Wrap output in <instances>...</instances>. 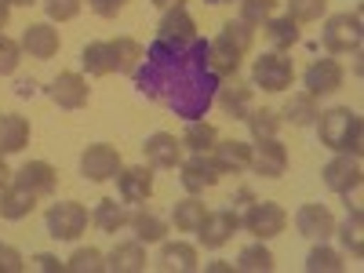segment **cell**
Masks as SVG:
<instances>
[{
    "instance_id": "6da1fadb",
    "label": "cell",
    "mask_w": 364,
    "mask_h": 273,
    "mask_svg": "<svg viewBox=\"0 0 364 273\" xmlns=\"http://www.w3.org/2000/svg\"><path fill=\"white\" fill-rule=\"evenodd\" d=\"M132 77L149 102L171 109L182 120H200L215 106L219 77L208 66V41L200 37H193L190 44L157 37L142 51Z\"/></svg>"
},
{
    "instance_id": "7a4b0ae2",
    "label": "cell",
    "mask_w": 364,
    "mask_h": 273,
    "mask_svg": "<svg viewBox=\"0 0 364 273\" xmlns=\"http://www.w3.org/2000/svg\"><path fill=\"white\" fill-rule=\"evenodd\" d=\"M317 135L321 142L331 149V154H350V157H360V142H364V124L360 117L350 109V106H331L324 113H317Z\"/></svg>"
},
{
    "instance_id": "3957f363",
    "label": "cell",
    "mask_w": 364,
    "mask_h": 273,
    "mask_svg": "<svg viewBox=\"0 0 364 273\" xmlns=\"http://www.w3.org/2000/svg\"><path fill=\"white\" fill-rule=\"evenodd\" d=\"M291 80H295V66H291V58L284 51H262L255 58V66H252V84L255 87L277 95V91L291 87Z\"/></svg>"
},
{
    "instance_id": "277c9868",
    "label": "cell",
    "mask_w": 364,
    "mask_h": 273,
    "mask_svg": "<svg viewBox=\"0 0 364 273\" xmlns=\"http://www.w3.org/2000/svg\"><path fill=\"white\" fill-rule=\"evenodd\" d=\"M360 15L353 11H343V15H331L328 22H324V29H321V41H324V48L331 51V55H357L360 51Z\"/></svg>"
},
{
    "instance_id": "5b68a950",
    "label": "cell",
    "mask_w": 364,
    "mask_h": 273,
    "mask_svg": "<svg viewBox=\"0 0 364 273\" xmlns=\"http://www.w3.org/2000/svg\"><path fill=\"white\" fill-rule=\"evenodd\" d=\"M44 223H48V237H55V240H77L87 230L91 215H87V208L77 204V200H58V204L48 208Z\"/></svg>"
},
{
    "instance_id": "8992f818",
    "label": "cell",
    "mask_w": 364,
    "mask_h": 273,
    "mask_svg": "<svg viewBox=\"0 0 364 273\" xmlns=\"http://www.w3.org/2000/svg\"><path fill=\"white\" fill-rule=\"evenodd\" d=\"M240 226H245L248 233H255L259 240H269V237L284 233V226H288V211H284L281 204H273V200H255V204L245 211Z\"/></svg>"
},
{
    "instance_id": "52a82bcc",
    "label": "cell",
    "mask_w": 364,
    "mask_h": 273,
    "mask_svg": "<svg viewBox=\"0 0 364 273\" xmlns=\"http://www.w3.org/2000/svg\"><path fill=\"white\" fill-rule=\"evenodd\" d=\"M120 168H124L120 164V154H117V146H109V142H95V146H87L80 154V175L91 178V182L117 178Z\"/></svg>"
},
{
    "instance_id": "ba28073f",
    "label": "cell",
    "mask_w": 364,
    "mask_h": 273,
    "mask_svg": "<svg viewBox=\"0 0 364 273\" xmlns=\"http://www.w3.org/2000/svg\"><path fill=\"white\" fill-rule=\"evenodd\" d=\"M178 171H182L178 182H182V190H186V193H204L208 186H215L219 175H223V168L215 164L211 154H193L190 161L178 164Z\"/></svg>"
},
{
    "instance_id": "9c48e42d",
    "label": "cell",
    "mask_w": 364,
    "mask_h": 273,
    "mask_svg": "<svg viewBox=\"0 0 364 273\" xmlns=\"http://www.w3.org/2000/svg\"><path fill=\"white\" fill-rule=\"evenodd\" d=\"M321 175H324V186L331 193H339V197H350L353 190H360V164L350 154H336L324 164Z\"/></svg>"
},
{
    "instance_id": "30bf717a",
    "label": "cell",
    "mask_w": 364,
    "mask_h": 273,
    "mask_svg": "<svg viewBox=\"0 0 364 273\" xmlns=\"http://www.w3.org/2000/svg\"><path fill=\"white\" fill-rule=\"evenodd\" d=\"M237 226H240V215L237 211H208L204 215V223L197 226V237H200V245L204 248H223V245H230L233 240V233H237Z\"/></svg>"
},
{
    "instance_id": "8fae6325",
    "label": "cell",
    "mask_w": 364,
    "mask_h": 273,
    "mask_svg": "<svg viewBox=\"0 0 364 273\" xmlns=\"http://www.w3.org/2000/svg\"><path fill=\"white\" fill-rule=\"evenodd\" d=\"M215 106L226 109L233 120H245L255 106H252V84H245L237 73L233 77H223L219 80V91H215Z\"/></svg>"
},
{
    "instance_id": "7c38bea8",
    "label": "cell",
    "mask_w": 364,
    "mask_h": 273,
    "mask_svg": "<svg viewBox=\"0 0 364 273\" xmlns=\"http://www.w3.org/2000/svg\"><path fill=\"white\" fill-rule=\"evenodd\" d=\"M48 99L58 109H84L87 106V80L80 73H58L48 84Z\"/></svg>"
},
{
    "instance_id": "4fadbf2b",
    "label": "cell",
    "mask_w": 364,
    "mask_h": 273,
    "mask_svg": "<svg viewBox=\"0 0 364 273\" xmlns=\"http://www.w3.org/2000/svg\"><path fill=\"white\" fill-rule=\"evenodd\" d=\"M346 80V70L336 63V58H317L310 63V70L302 73V84H306L310 95H331V91H339Z\"/></svg>"
},
{
    "instance_id": "5bb4252c",
    "label": "cell",
    "mask_w": 364,
    "mask_h": 273,
    "mask_svg": "<svg viewBox=\"0 0 364 273\" xmlns=\"http://www.w3.org/2000/svg\"><path fill=\"white\" fill-rule=\"evenodd\" d=\"M248 168L262 178H281L284 168H288V149L277 139H262V142L252 146V164Z\"/></svg>"
},
{
    "instance_id": "9a60e30c",
    "label": "cell",
    "mask_w": 364,
    "mask_h": 273,
    "mask_svg": "<svg viewBox=\"0 0 364 273\" xmlns=\"http://www.w3.org/2000/svg\"><path fill=\"white\" fill-rule=\"evenodd\" d=\"M117 190H120V200L124 204H142L154 193V171L146 164H135V168H120L117 171Z\"/></svg>"
},
{
    "instance_id": "2e32d148",
    "label": "cell",
    "mask_w": 364,
    "mask_h": 273,
    "mask_svg": "<svg viewBox=\"0 0 364 273\" xmlns=\"http://www.w3.org/2000/svg\"><path fill=\"white\" fill-rule=\"evenodd\" d=\"M295 230L310 240H328L336 233V215H331L324 204H302L295 211Z\"/></svg>"
},
{
    "instance_id": "e0dca14e",
    "label": "cell",
    "mask_w": 364,
    "mask_h": 273,
    "mask_svg": "<svg viewBox=\"0 0 364 273\" xmlns=\"http://www.w3.org/2000/svg\"><path fill=\"white\" fill-rule=\"evenodd\" d=\"M58 29L55 26H48V22H33V26H26L22 29V41H18V48L29 55V58H55L58 55Z\"/></svg>"
},
{
    "instance_id": "ac0fdd59",
    "label": "cell",
    "mask_w": 364,
    "mask_h": 273,
    "mask_svg": "<svg viewBox=\"0 0 364 273\" xmlns=\"http://www.w3.org/2000/svg\"><path fill=\"white\" fill-rule=\"evenodd\" d=\"M142 154H146V164H154V168H178L182 164V139H175L168 132H154L142 142Z\"/></svg>"
},
{
    "instance_id": "d6986e66",
    "label": "cell",
    "mask_w": 364,
    "mask_h": 273,
    "mask_svg": "<svg viewBox=\"0 0 364 273\" xmlns=\"http://www.w3.org/2000/svg\"><path fill=\"white\" fill-rule=\"evenodd\" d=\"M80 66L87 77H109L120 73V58H117V41H95L80 51Z\"/></svg>"
},
{
    "instance_id": "ffe728a7",
    "label": "cell",
    "mask_w": 364,
    "mask_h": 273,
    "mask_svg": "<svg viewBox=\"0 0 364 273\" xmlns=\"http://www.w3.org/2000/svg\"><path fill=\"white\" fill-rule=\"evenodd\" d=\"M11 178L18 182V186H26L29 193L51 197V193H55V182H58V171H55L48 161H29V164H22Z\"/></svg>"
},
{
    "instance_id": "44dd1931",
    "label": "cell",
    "mask_w": 364,
    "mask_h": 273,
    "mask_svg": "<svg viewBox=\"0 0 364 273\" xmlns=\"http://www.w3.org/2000/svg\"><path fill=\"white\" fill-rule=\"evenodd\" d=\"M37 193H29L26 186H18V182H11V186H0V219H26V215H33V208H37Z\"/></svg>"
},
{
    "instance_id": "7402d4cb",
    "label": "cell",
    "mask_w": 364,
    "mask_h": 273,
    "mask_svg": "<svg viewBox=\"0 0 364 273\" xmlns=\"http://www.w3.org/2000/svg\"><path fill=\"white\" fill-rule=\"evenodd\" d=\"M157 37L161 41H175V44H190L197 37V22L186 8H168L161 26H157Z\"/></svg>"
},
{
    "instance_id": "603a6c76",
    "label": "cell",
    "mask_w": 364,
    "mask_h": 273,
    "mask_svg": "<svg viewBox=\"0 0 364 273\" xmlns=\"http://www.w3.org/2000/svg\"><path fill=\"white\" fill-rule=\"evenodd\" d=\"M240 58H245V51H237L230 41H223V37H211L208 41V66L215 70L219 80L223 77H233L240 70Z\"/></svg>"
},
{
    "instance_id": "cb8c5ba5",
    "label": "cell",
    "mask_w": 364,
    "mask_h": 273,
    "mask_svg": "<svg viewBox=\"0 0 364 273\" xmlns=\"http://www.w3.org/2000/svg\"><path fill=\"white\" fill-rule=\"evenodd\" d=\"M106 269H113V273H139V269H146L142 240H120V245L106 255Z\"/></svg>"
},
{
    "instance_id": "d4e9b609",
    "label": "cell",
    "mask_w": 364,
    "mask_h": 273,
    "mask_svg": "<svg viewBox=\"0 0 364 273\" xmlns=\"http://www.w3.org/2000/svg\"><path fill=\"white\" fill-rule=\"evenodd\" d=\"M29 146V120L18 113H0V154H18Z\"/></svg>"
},
{
    "instance_id": "484cf974",
    "label": "cell",
    "mask_w": 364,
    "mask_h": 273,
    "mask_svg": "<svg viewBox=\"0 0 364 273\" xmlns=\"http://www.w3.org/2000/svg\"><path fill=\"white\" fill-rule=\"evenodd\" d=\"M211 157H215V164L223 171H245L252 164V146L248 142H240V139H223L215 142V149H211Z\"/></svg>"
},
{
    "instance_id": "4316f807",
    "label": "cell",
    "mask_w": 364,
    "mask_h": 273,
    "mask_svg": "<svg viewBox=\"0 0 364 273\" xmlns=\"http://www.w3.org/2000/svg\"><path fill=\"white\" fill-rule=\"evenodd\" d=\"M128 226L135 230V240H142V245H157V240H164V233H168V223L149 208L128 211Z\"/></svg>"
},
{
    "instance_id": "83f0119b",
    "label": "cell",
    "mask_w": 364,
    "mask_h": 273,
    "mask_svg": "<svg viewBox=\"0 0 364 273\" xmlns=\"http://www.w3.org/2000/svg\"><path fill=\"white\" fill-rule=\"evenodd\" d=\"M321 106H317V95H310V91H299V95H291L281 109V120H288V124L295 128H310L314 120H317Z\"/></svg>"
},
{
    "instance_id": "f1b7e54d",
    "label": "cell",
    "mask_w": 364,
    "mask_h": 273,
    "mask_svg": "<svg viewBox=\"0 0 364 273\" xmlns=\"http://www.w3.org/2000/svg\"><path fill=\"white\" fill-rule=\"evenodd\" d=\"M157 262H161L164 269H197V266H200V262H197V248L186 245V240H164Z\"/></svg>"
},
{
    "instance_id": "f546056e",
    "label": "cell",
    "mask_w": 364,
    "mask_h": 273,
    "mask_svg": "<svg viewBox=\"0 0 364 273\" xmlns=\"http://www.w3.org/2000/svg\"><path fill=\"white\" fill-rule=\"evenodd\" d=\"M219 142V132L215 124H208V120H186V135H182V146L190 149V154H211Z\"/></svg>"
},
{
    "instance_id": "4dcf8cb0",
    "label": "cell",
    "mask_w": 364,
    "mask_h": 273,
    "mask_svg": "<svg viewBox=\"0 0 364 273\" xmlns=\"http://www.w3.org/2000/svg\"><path fill=\"white\" fill-rule=\"evenodd\" d=\"M204 215H208V208L197 200V193H190L186 200H178V204H175L171 223H175V230H182V233H197V226L204 223Z\"/></svg>"
},
{
    "instance_id": "1f68e13d",
    "label": "cell",
    "mask_w": 364,
    "mask_h": 273,
    "mask_svg": "<svg viewBox=\"0 0 364 273\" xmlns=\"http://www.w3.org/2000/svg\"><path fill=\"white\" fill-rule=\"evenodd\" d=\"M91 223H95L102 233H117L120 226H128V211H124V204H117L113 197H106V200L95 204V211H91Z\"/></svg>"
},
{
    "instance_id": "d6a6232c",
    "label": "cell",
    "mask_w": 364,
    "mask_h": 273,
    "mask_svg": "<svg viewBox=\"0 0 364 273\" xmlns=\"http://www.w3.org/2000/svg\"><path fill=\"white\" fill-rule=\"evenodd\" d=\"M262 26H266V37H269L273 51H284V48H291V44L299 41V22L288 18V15H281V18H266Z\"/></svg>"
},
{
    "instance_id": "836d02e7",
    "label": "cell",
    "mask_w": 364,
    "mask_h": 273,
    "mask_svg": "<svg viewBox=\"0 0 364 273\" xmlns=\"http://www.w3.org/2000/svg\"><path fill=\"white\" fill-rule=\"evenodd\" d=\"M336 233H339L343 248H346L353 259H360V255H364V223H360V208H353V211H350L346 223H343Z\"/></svg>"
},
{
    "instance_id": "e575fe53",
    "label": "cell",
    "mask_w": 364,
    "mask_h": 273,
    "mask_svg": "<svg viewBox=\"0 0 364 273\" xmlns=\"http://www.w3.org/2000/svg\"><path fill=\"white\" fill-rule=\"evenodd\" d=\"M245 120H248V132H252V139H255V142H262V139H277L281 117L273 113V109H252Z\"/></svg>"
},
{
    "instance_id": "d590c367",
    "label": "cell",
    "mask_w": 364,
    "mask_h": 273,
    "mask_svg": "<svg viewBox=\"0 0 364 273\" xmlns=\"http://www.w3.org/2000/svg\"><path fill=\"white\" fill-rule=\"evenodd\" d=\"M237 269H248V273H269L273 269V255H269V248L262 245H248L245 252L237 255Z\"/></svg>"
},
{
    "instance_id": "8d00e7d4",
    "label": "cell",
    "mask_w": 364,
    "mask_h": 273,
    "mask_svg": "<svg viewBox=\"0 0 364 273\" xmlns=\"http://www.w3.org/2000/svg\"><path fill=\"white\" fill-rule=\"evenodd\" d=\"M219 37H223V41H230L237 51H245V55H248V48H252V41H255V26L240 22V18H230V22H223Z\"/></svg>"
},
{
    "instance_id": "74e56055",
    "label": "cell",
    "mask_w": 364,
    "mask_h": 273,
    "mask_svg": "<svg viewBox=\"0 0 364 273\" xmlns=\"http://www.w3.org/2000/svg\"><path fill=\"white\" fill-rule=\"evenodd\" d=\"M66 269H73V273H99V269H106V255L99 248H77L66 259Z\"/></svg>"
},
{
    "instance_id": "f35d334b",
    "label": "cell",
    "mask_w": 364,
    "mask_h": 273,
    "mask_svg": "<svg viewBox=\"0 0 364 273\" xmlns=\"http://www.w3.org/2000/svg\"><path fill=\"white\" fill-rule=\"evenodd\" d=\"M306 269L310 273H339L343 269V255L339 252H331V248H324V240L306 255Z\"/></svg>"
},
{
    "instance_id": "ab89813d",
    "label": "cell",
    "mask_w": 364,
    "mask_h": 273,
    "mask_svg": "<svg viewBox=\"0 0 364 273\" xmlns=\"http://www.w3.org/2000/svg\"><path fill=\"white\" fill-rule=\"evenodd\" d=\"M277 0H240V22L248 26H262L266 18H273Z\"/></svg>"
},
{
    "instance_id": "60d3db41",
    "label": "cell",
    "mask_w": 364,
    "mask_h": 273,
    "mask_svg": "<svg viewBox=\"0 0 364 273\" xmlns=\"http://www.w3.org/2000/svg\"><path fill=\"white\" fill-rule=\"evenodd\" d=\"M328 8V0H288V18L295 22H317Z\"/></svg>"
},
{
    "instance_id": "b9f144b4",
    "label": "cell",
    "mask_w": 364,
    "mask_h": 273,
    "mask_svg": "<svg viewBox=\"0 0 364 273\" xmlns=\"http://www.w3.org/2000/svg\"><path fill=\"white\" fill-rule=\"evenodd\" d=\"M80 8H84V0H44V11L51 22H70L80 15Z\"/></svg>"
},
{
    "instance_id": "7bdbcfd3",
    "label": "cell",
    "mask_w": 364,
    "mask_h": 273,
    "mask_svg": "<svg viewBox=\"0 0 364 273\" xmlns=\"http://www.w3.org/2000/svg\"><path fill=\"white\" fill-rule=\"evenodd\" d=\"M18 58H22V48H18V41H11V37H4V33H0V77L15 73V70H18Z\"/></svg>"
},
{
    "instance_id": "ee69618b",
    "label": "cell",
    "mask_w": 364,
    "mask_h": 273,
    "mask_svg": "<svg viewBox=\"0 0 364 273\" xmlns=\"http://www.w3.org/2000/svg\"><path fill=\"white\" fill-rule=\"evenodd\" d=\"M22 266H26V259H22V252H18V248L0 245V273H18Z\"/></svg>"
},
{
    "instance_id": "f6af8a7d",
    "label": "cell",
    "mask_w": 364,
    "mask_h": 273,
    "mask_svg": "<svg viewBox=\"0 0 364 273\" xmlns=\"http://www.w3.org/2000/svg\"><path fill=\"white\" fill-rule=\"evenodd\" d=\"M29 266L41 269V273H66V262H63V259H55V255H48V252L33 255V259H29Z\"/></svg>"
},
{
    "instance_id": "bcb514c9",
    "label": "cell",
    "mask_w": 364,
    "mask_h": 273,
    "mask_svg": "<svg viewBox=\"0 0 364 273\" xmlns=\"http://www.w3.org/2000/svg\"><path fill=\"white\" fill-rule=\"evenodd\" d=\"M124 4H128V0H87V8L95 15H102V18H117Z\"/></svg>"
},
{
    "instance_id": "7dc6e473",
    "label": "cell",
    "mask_w": 364,
    "mask_h": 273,
    "mask_svg": "<svg viewBox=\"0 0 364 273\" xmlns=\"http://www.w3.org/2000/svg\"><path fill=\"white\" fill-rule=\"evenodd\" d=\"M154 4L168 11V8H186V0H154Z\"/></svg>"
},
{
    "instance_id": "c3c4849f",
    "label": "cell",
    "mask_w": 364,
    "mask_h": 273,
    "mask_svg": "<svg viewBox=\"0 0 364 273\" xmlns=\"http://www.w3.org/2000/svg\"><path fill=\"white\" fill-rule=\"evenodd\" d=\"M8 15H11V4H8V0H0V29L8 26Z\"/></svg>"
},
{
    "instance_id": "681fc988",
    "label": "cell",
    "mask_w": 364,
    "mask_h": 273,
    "mask_svg": "<svg viewBox=\"0 0 364 273\" xmlns=\"http://www.w3.org/2000/svg\"><path fill=\"white\" fill-rule=\"evenodd\" d=\"M8 178H11V171H8V164H4V154H0V186H8Z\"/></svg>"
},
{
    "instance_id": "f907efd6",
    "label": "cell",
    "mask_w": 364,
    "mask_h": 273,
    "mask_svg": "<svg viewBox=\"0 0 364 273\" xmlns=\"http://www.w3.org/2000/svg\"><path fill=\"white\" fill-rule=\"evenodd\" d=\"M208 269H211V273H230V269H233V266H230V262H211V266H208Z\"/></svg>"
},
{
    "instance_id": "816d5d0a",
    "label": "cell",
    "mask_w": 364,
    "mask_h": 273,
    "mask_svg": "<svg viewBox=\"0 0 364 273\" xmlns=\"http://www.w3.org/2000/svg\"><path fill=\"white\" fill-rule=\"evenodd\" d=\"M8 4H22V8H29V4H37V0H8Z\"/></svg>"
},
{
    "instance_id": "f5cc1de1",
    "label": "cell",
    "mask_w": 364,
    "mask_h": 273,
    "mask_svg": "<svg viewBox=\"0 0 364 273\" xmlns=\"http://www.w3.org/2000/svg\"><path fill=\"white\" fill-rule=\"evenodd\" d=\"M204 4H230V0H204Z\"/></svg>"
}]
</instances>
